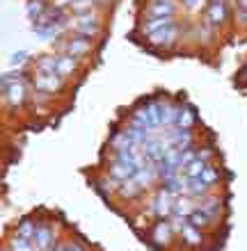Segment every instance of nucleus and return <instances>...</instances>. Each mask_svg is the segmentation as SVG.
<instances>
[{
  "label": "nucleus",
  "mask_w": 247,
  "mask_h": 251,
  "mask_svg": "<svg viewBox=\"0 0 247 251\" xmlns=\"http://www.w3.org/2000/svg\"><path fill=\"white\" fill-rule=\"evenodd\" d=\"M176 25H167V27H161V30H156V32L149 34V41L154 44V46H172L174 39H176Z\"/></svg>",
  "instance_id": "obj_1"
},
{
  "label": "nucleus",
  "mask_w": 247,
  "mask_h": 251,
  "mask_svg": "<svg viewBox=\"0 0 247 251\" xmlns=\"http://www.w3.org/2000/svg\"><path fill=\"white\" fill-rule=\"evenodd\" d=\"M76 30H78V34H82V37H94V34L99 32L96 16H94V14H81V16L76 19Z\"/></svg>",
  "instance_id": "obj_2"
},
{
  "label": "nucleus",
  "mask_w": 247,
  "mask_h": 251,
  "mask_svg": "<svg viewBox=\"0 0 247 251\" xmlns=\"http://www.w3.org/2000/svg\"><path fill=\"white\" fill-rule=\"evenodd\" d=\"M135 172H137L135 165H126V162H119V160H114L112 167H110V176H112L114 180H121V183L133 178Z\"/></svg>",
  "instance_id": "obj_3"
},
{
  "label": "nucleus",
  "mask_w": 247,
  "mask_h": 251,
  "mask_svg": "<svg viewBox=\"0 0 247 251\" xmlns=\"http://www.w3.org/2000/svg\"><path fill=\"white\" fill-rule=\"evenodd\" d=\"M2 92H5V100L9 105H19L23 96H26V87H23L21 80H16V82H9V85L2 87Z\"/></svg>",
  "instance_id": "obj_4"
},
{
  "label": "nucleus",
  "mask_w": 247,
  "mask_h": 251,
  "mask_svg": "<svg viewBox=\"0 0 247 251\" xmlns=\"http://www.w3.org/2000/svg\"><path fill=\"white\" fill-rule=\"evenodd\" d=\"M34 87L39 92H55L60 87V75L57 73H39L34 80Z\"/></svg>",
  "instance_id": "obj_5"
},
{
  "label": "nucleus",
  "mask_w": 247,
  "mask_h": 251,
  "mask_svg": "<svg viewBox=\"0 0 247 251\" xmlns=\"http://www.w3.org/2000/svg\"><path fill=\"white\" fill-rule=\"evenodd\" d=\"M224 19H227V7H224V2H222V0H213V2L208 5L206 21L211 25H218V23H222Z\"/></svg>",
  "instance_id": "obj_6"
},
{
  "label": "nucleus",
  "mask_w": 247,
  "mask_h": 251,
  "mask_svg": "<svg viewBox=\"0 0 247 251\" xmlns=\"http://www.w3.org/2000/svg\"><path fill=\"white\" fill-rule=\"evenodd\" d=\"M149 16H174V5L169 0H154L147 9Z\"/></svg>",
  "instance_id": "obj_7"
},
{
  "label": "nucleus",
  "mask_w": 247,
  "mask_h": 251,
  "mask_svg": "<svg viewBox=\"0 0 247 251\" xmlns=\"http://www.w3.org/2000/svg\"><path fill=\"white\" fill-rule=\"evenodd\" d=\"M172 201H169V192H161L158 197H156V201H154V212L158 215V217H167L169 212H172Z\"/></svg>",
  "instance_id": "obj_8"
},
{
  "label": "nucleus",
  "mask_w": 247,
  "mask_h": 251,
  "mask_svg": "<svg viewBox=\"0 0 247 251\" xmlns=\"http://www.w3.org/2000/svg\"><path fill=\"white\" fill-rule=\"evenodd\" d=\"M167 25H174L172 16H149V21H144L142 30H144L147 34H151V32L161 30V27H167Z\"/></svg>",
  "instance_id": "obj_9"
},
{
  "label": "nucleus",
  "mask_w": 247,
  "mask_h": 251,
  "mask_svg": "<svg viewBox=\"0 0 247 251\" xmlns=\"http://www.w3.org/2000/svg\"><path fill=\"white\" fill-rule=\"evenodd\" d=\"M181 238L186 240V245H190V247H194V245H199L201 242V233H199V228L197 226H192L190 222H186V224L181 226Z\"/></svg>",
  "instance_id": "obj_10"
},
{
  "label": "nucleus",
  "mask_w": 247,
  "mask_h": 251,
  "mask_svg": "<svg viewBox=\"0 0 247 251\" xmlns=\"http://www.w3.org/2000/svg\"><path fill=\"white\" fill-rule=\"evenodd\" d=\"M208 190V185L204 183L201 176H192V178H188V185H186V194L188 197H204Z\"/></svg>",
  "instance_id": "obj_11"
},
{
  "label": "nucleus",
  "mask_w": 247,
  "mask_h": 251,
  "mask_svg": "<svg viewBox=\"0 0 247 251\" xmlns=\"http://www.w3.org/2000/svg\"><path fill=\"white\" fill-rule=\"evenodd\" d=\"M67 50L69 55H74V57H81V55H85L87 50H89V41H87V37H78V39H71L67 44Z\"/></svg>",
  "instance_id": "obj_12"
},
{
  "label": "nucleus",
  "mask_w": 247,
  "mask_h": 251,
  "mask_svg": "<svg viewBox=\"0 0 247 251\" xmlns=\"http://www.w3.org/2000/svg\"><path fill=\"white\" fill-rule=\"evenodd\" d=\"M57 62L60 57H55V55H44L37 60V71L39 73H57Z\"/></svg>",
  "instance_id": "obj_13"
},
{
  "label": "nucleus",
  "mask_w": 247,
  "mask_h": 251,
  "mask_svg": "<svg viewBox=\"0 0 247 251\" xmlns=\"http://www.w3.org/2000/svg\"><path fill=\"white\" fill-rule=\"evenodd\" d=\"M34 242L39 249H48L51 242H53V231L48 226H37V233H34Z\"/></svg>",
  "instance_id": "obj_14"
},
{
  "label": "nucleus",
  "mask_w": 247,
  "mask_h": 251,
  "mask_svg": "<svg viewBox=\"0 0 247 251\" xmlns=\"http://www.w3.org/2000/svg\"><path fill=\"white\" fill-rule=\"evenodd\" d=\"M192 201L190 199H176L172 205V215L174 217H190V212H192Z\"/></svg>",
  "instance_id": "obj_15"
},
{
  "label": "nucleus",
  "mask_w": 247,
  "mask_h": 251,
  "mask_svg": "<svg viewBox=\"0 0 247 251\" xmlns=\"http://www.w3.org/2000/svg\"><path fill=\"white\" fill-rule=\"evenodd\" d=\"M165 183H167V187H165V190L169 192V194H181V192H186L188 176H183V178H181L179 174H176V176H172V178H167Z\"/></svg>",
  "instance_id": "obj_16"
},
{
  "label": "nucleus",
  "mask_w": 247,
  "mask_h": 251,
  "mask_svg": "<svg viewBox=\"0 0 247 251\" xmlns=\"http://www.w3.org/2000/svg\"><path fill=\"white\" fill-rule=\"evenodd\" d=\"M44 12H46V0H30V2L26 5V14H27V19L30 21L39 19Z\"/></svg>",
  "instance_id": "obj_17"
},
{
  "label": "nucleus",
  "mask_w": 247,
  "mask_h": 251,
  "mask_svg": "<svg viewBox=\"0 0 247 251\" xmlns=\"http://www.w3.org/2000/svg\"><path fill=\"white\" fill-rule=\"evenodd\" d=\"M199 210L206 212L211 219L218 217V212H220V201H218V199H201V201H199Z\"/></svg>",
  "instance_id": "obj_18"
},
{
  "label": "nucleus",
  "mask_w": 247,
  "mask_h": 251,
  "mask_svg": "<svg viewBox=\"0 0 247 251\" xmlns=\"http://www.w3.org/2000/svg\"><path fill=\"white\" fill-rule=\"evenodd\" d=\"M76 71V57L74 55H64L57 62V75H69V73Z\"/></svg>",
  "instance_id": "obj_19"
},
{
  "label": "nucleus",
  "mask_w": 247,
  "mask_h": 251,
  "mask_svg": "<svg viewBox=\"0 0 247 251\" xmlns=\"http://www.w3.org/2000/svg\"><path fill=\"white\" fill-rule=\"evenodd\" d=\"M204 169H206V162H204V160L197 155V158H194L192 162H190V165L183 169V172H186L188 178H192V176H201V172H204Z\"/></svg>",
  "instance_id": "obj_20"
},
{
  "label": "nucleus",
  "mask_w": 247,
  "mask_h": 251,
  "mask_svg": "<svg viewBox=\"0 0 247 251\" xmlns=\"http://www.w3.org/2000/svg\"><path fill=\"white\" fill-rule=\"evenodd\" d=\"M188 222H190L192 226H197V228H201V226L211 224V217H208L206 212H201V210H192L190 212V217H188Z\"/></svg>",
  "instance_id": "obj_21"
},
{
  "label": "nucleus",
  "mask_w": 247,
  "mask_h": 251,
  "mask_svg": "<svg viewBox=\"0 0 247 251\" xmlns=\"http://www.w3.org/2000/svg\"><path fill=\"white\" fill-rule=\"evenodd\" d=\"M21 238H27V240H34V233H37V226L30 222V219H23L19 226V231H16Z\"/></svg>",
  "instance_id": "obj_22"
},
{
  "label": "nucleus",
  "mask_w": 247,
  "mask_h": 251,
  "mask_svg": "<svg viewBox=\"0 0 247 251\" xmlns=\"http://www.w3.org/2000/svg\"><path fill=\"white\" fill-rule=\"evenodd\" d=\"M169 233H172V226L167 224V222H163V224H158L154 228V238L161 240V242H165V240L169 238Z\"/></svg>",
  "instance_id": "obj_23"
},
{
  "label": "nucleus",
  "mask_w": 247,
  "mask_h": 251,
  "mask_svg": "<svg viewBox=\"0 0 247 251\" xmlns=\"http://www.w3.org/2000/svg\"><path fill=\"white\" fill-rule=\"evenodd\" d=\"M92 5H94V0H74V2H71V9L81 16V14L89 12V9H92Z\"/></svg>",
  "instance_id": "obj_24"
},
{
  "label": "nucleus",
  "mask_w": 247,
  "mask_h": 251,
  "mask_svg": "<svg viewBox=\"0 0 247 251\" xmlns=\"http://www.w3.org/2000/svg\"><path fill=\"white\" fill-rule=\"evenodd\" d=\"M9 249L12 251H32V247H30V240L27 238H14L12 240V245H9Z\"/></svg>",
  "instance_id": "obj_25"
},
{
  "label": "nucleus",
  "mask_w": 247,
  "mask_h": 251,
  "mask_svg": "<svg viewBox=\"0 0 247 251\" xmlns=\"http://www.w3.org/2000/svg\"><path fill=\"white\" fill-rule=\"evenodd\" d=\"M192 121H194V114H192V110H190V107L181 112V119H179L181 128H190V126H192Z\"/></svg>",
  "instance_id": "obj_26"
},
{
  "label": "nucleus",
  "mask_w": 247,
  "mask_h": 251,
  "mask_svg": "<svg viewBox=\"0 0 247 251\" xmlns=\"http://www.w3.org/2000/svg\"><path fill=\"white\" fill-rule=\"evenodd\" d=\"M201 178H204V183H206V185H211V183H215V180H218V172H215L213 167H206V169L201 172Z\"/></svg>",
  "instance_id": "obj_27"
},
{
  "label": "nucleus",
  "mask_w": 247,
  "mask_h": 251,
  "mask_svg": "<svg viewBox=\"0 0 247 251\" xmlns=\"http://www.w3.org/2000/svg\"><path fill=\"white\" fill-rule=\"evenodd\" d=\"M194 158H197V153H194L192 149H188V151L181 153V169H186V167L190 165V162H192Z\"/></svg>",
  "instance_id": "obj_28"
},
{
  "label": "nucleus",
  "mask_w": 247,
  "mask_h": 251,
  "mask_svg": "<svg viewBox=\"0 0 247 251\" xmlns=\"http://www.w3.org/2000/svg\"><path fill=\"white\" fill-rule=\"evenodd\" d=\"M26 60H27V50H19V53L12 55V64L14 66H16V64H23Z\"/></svg>",
  "instance_id": "obj_29"
},
{
  "label": "nucleus",
  "mask_w": 247,
  "mask_h": 251,
  "mask_svg": "<svg viewBox=\"0 0 247 251\" xmlns=\"http://www.w3.org/2000/svg\"><path fill=\"white\" fill-rule=\"evenodd\" d=\"M211 155H213V151H211V149H204V151H201V153H199V158H201V160H204V162H206V160H208V158H211Z\"/></svg>",
  "instance_id": "obj_30"
},
{
  "label": "nucleus",
  "mask_w": 247,
  "mask_h": 251,
  "mask_svg": "<svg viewBox=\"0 0 247 251\" xmlns=\"http://www.w3.org/2000/svg\"><path fill=\"white\" fill-rule=\"evenodd\" d=\"M238 9H241V12H247V0H238Z\"/></svg>",
  "instance_id": "obj_31"
},
{
  "label": "nucleus",
  "mask_w": 247,
  "mask_h": 251,
  "mask_svg": "<svg viewBox=\"0 0 247 251\" xmlns=\"http://www.w3.org/2000/svg\"><path fill=\"white\" fill-rule=\"evenodd\" d=\"M71 2H74V0H57V5H60V7H64V5H71Z\"/></svg>",
  "instance_id": "obj_32"
},
{
  "label": "nucleus",
  "mask_w": 247,
  "mask_h": 251,
  "mask_svg": "<svg viewBox=\"0 0 247 251\" xmlns=\"http://www.w3.org/2000/svg\"><path fill=\"white\" fill-rule=\"evenodd\" d=\"M67 251H85V249H81V247H76V245H74V247H69Z\"/></svg>",
  "instance_id": "obj_33"
},
{
  "label": "nucleus",
  "mask_w": 247,
  "mask_h": 251,
  "mask_svg": "<svg viewBox=\"0 0 247 251\" xmlns=\"http://www.w3.org/2000/svg\"><path fill=\"white\" fill-rule=\"evenodd\" d=\"M186 5H188V7H192V5H194V0H186Z\"/></svg>",
  "instance_id": "obj_34"
},
{
  "label": "nucleus",
  "mask_w": 247,
  "mask_h": 251,
  "mask_svg": "<svg viewBox=\"0 0 247 251\" xmlns=\"http://www.w3.org/2000/svg\"><path fill=\"white\" fill-rule=\"evenodd\" d=\"M53 251H67V249H53Z\"/></svg>",
  "instance_id": "obj_35"
},
{
  "label": "nucleus",
  "mask_w": 247,
  "mask_h": 251,
  "mask_svg": "<svg viewBox=\"0 0 247 251\" xmlns=\"http://www.w3.org/2000/svg\"><path fill=\"white\" fill-rule=\"evenodd\" d=\"M245 75H247V69H245Z\"/></svg>",
  "instance_id": "obj_36"
},
{
  "label": "nucleus",
  "mask_w": 247,
  "mask_h": 251,
  "mask_svg": "<svg viewBox=\"0 0 247 251\" xmlns=\"http://www.w3.org/2000/svg\"><path fill=\"white\" fill-rule=\"evenodd\" d=\"M9 251H12V249H9Z\"/></svg>",
  "instance_id": "obj_37"
}]
</instances>
